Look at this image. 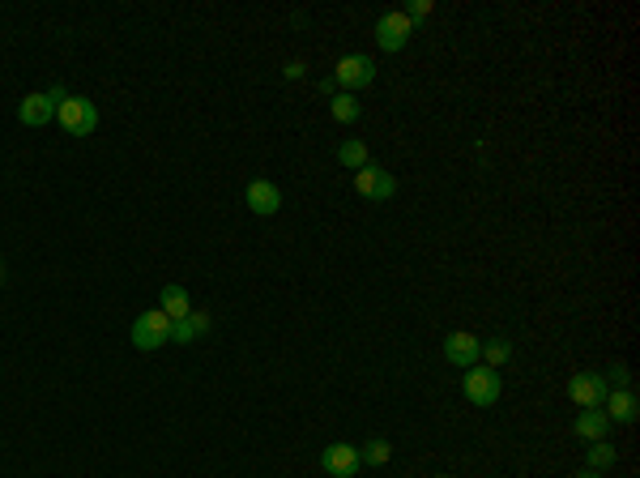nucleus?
<instances>
[{
	"label": "nucleus",
	"mask_w": 640,
	"mask_h": 478,
	"mask_svg": "<svg viewBox=\"0 0 640 478\" xmlns=\"http://www.w3.org/2000/svg\"><path fill=\"white\" fill-rule=\"evenodd\" d=\"M500 389H504V380H500V372H495V367H487V363L465 367V376H461V393H465V401H470V406H478V410L495 406V401H500Z\"/></svg>",
	"instance_id": "1"
},
{
	"label": "nucleus",
	"mask_w": 640,
	"mask_h": 478,
	"mask_svg": "<svg viewBox=\"0 0 640 478\" xmlns=\"http://www.w3.org/2000/svg\"><path fill=\"white\" fill-rule=\"evenodd\" d=\"M56 120L68 137H90L99 129V107L86 99V95H68L65 103H56Z\"/></svg>",
	"instance_id": "2"
},
{
	"label": "nucleus",
	"mask_w": 640,
	"mask_h": 478,
	"mask_svg": "<svg viewBox=\"0 0 640 478\" xmlns=\"http://www.w3.org/2000/svg\"><path fill=\"white\" fill-rule=\"evenodd\" d=\"M132 347L137 350H158L171 342V316L163 312V308H149V312H141L137 320H132Z\"/></svg>",
	"instance_id": "3"
},
{
	"label": "nucleus",
	"mask_w": 640,
	"mask_h": 478,
	"mask_svg": "<svg viewBox=\"0 0 640 478\" xmlns=\"http://www.w3.org/2000/svg\"><path fill=\"white\" fill-rule=\"evenodd\" d=\"M372 82H376V60L363 56V51L342 56L338 68H333V86H342L346 95H355V90H363V86H372Z\"/></svg>",
	"instance_id": "4"
},
{
	"label": "nucleus",
	"mask_w": 640,
	"mask_h": 478,
	"mask_svg": "<svg viewBox=\"0 0 640 478\" xmlns=\"http://www.w3.org/2000/svg\"><path fill=\"white\" fill-rule=\"evenodd\" d=\"M607 393H610V384L602 372H576V376L568 380V397H572L576 410H602Z\"/></svg>",
	"instance_id": "5"
},
{
	"label": "nucleus",
	"mask_w": 640,
	"mask_h": 478,
	"mask_svg": "<svg viewBox=\"0 0 640 478\" xmlns=\"http://www.w3.org/2000/svg\"><path fill=\"white\" fill-rule=\"evenodd\" d=\"M355 193H359L363 201H389L397 193L393 171H384L380 163H363L359 171H355Z\"/></svg>",
	"instance_id": "6"
},
{
	"label": "nucleus",
	"mask_w": 640,
	"mask_h": 478,
	"mask_svg": "<svg viewBox=\"0 0 640 478\" xmlns=\"http://www.w3.org/2000/svg\"><path fill=\"white\" fill-rule=\"evenodd\" d=\"M410 34H414V22L401 9H393V14H384L376 22V48L380 51H401L406 43H410Z\"/></svg>",
	"instance_id": "7"
},
{
	"label": "nucleus",
	"mask_w": 640,
	"mask_h": 478,
	"mask_svg": "<svg viewBox=\"0 0 640 478\" xmlns=\"http://www.w3.org/2000/svg\"><path fill=\"white\" fill-rule=\"evenodd\" d=\"M478 350H482V342H478V333H465V329H453L444 333V359L453 363V367H474L478 363Z\"/></svg>",
	"instance_id": "8"
},
{
	"label": "nucleus",
	"mask_w": 640,
	"mask_h": 478,
	"mask_svg": "<svg viewBox=\"0 0 640 478\" xmlns=\"http://www.w3.org/2000/svg\"><path fill=\"white\" fill-rule=\"evenodd\" d=\"M359 448L355 445H329L325 453H320V470H325L329 478H355L359 474Z\"/></svg>",
	"instance_id": "9"
},
{
	"label": "nucleus",
	"mask_w": 640,
	"mask_h": 478,
	"mask_svg": "<svg viewBox=\"0 0 640 478\" xmlns=\"http://www.w3.org/2000/svg\"><path fill=\"white\" fill-rule=\"evenodd\" d=\"M244 201H248V210H252V214L274 218L282 210V188L274 180H252L248 184V193H244Z\"/></svg>",
	"instance_id": "10"
},
{
	"label": "nucleus",
	"mask_w": 640,
	"mask_h": 478,
	"mask_svg": "<svg viewBox=\"0 0 640 478\" xmlns=\"http://www.w3.org/2000/svg\"><path fill=\"white\" fill-rule=\"evenodd\" d=\"M17 120L26 124V129H43L56 120V99H51L48 90L43 95H26V99L17 103Z\"/></svg>",
	"instance_id": "11"
},
{
	"label": "nucleus",
	"mask_w": 640,
	"mask_h": 478,
	"mask_svg": "<svg viewBox=\"0 0 640 478\" xmlns=\"http://www.w3.org/2000/svg\"><path fill=\"white\" fill-rule=\"evenodd\" d=\"M602 414H607V423H636L640 397L632 389H610L607 401H602Z\"/></svg>",
	"instance_id": "12"
},
{
	"label": "nucleus",
	"mask_w": 640,
	"mask_h": 478,
	"mask_svg": "<svg viewBox=\"0 0 640 478\" xmlns=\"http://www.w3.org/2000/svg\"><path fill=\"white\" fill-rule=\"evenodd\" d=\"M210 312H197V308H193V312L184 316V320H171V342H176V347H188V342H197L201 333H210Z\"/></svg>",
	"instance_id": "13"
},
{
	"label": "nucleus",
	"mask_w": 640,
	"mask_h": 478,
	"mask_svg": "<svg viewBox=\"0 0 640 478\" xmlns=\"http://www.w3.org/2000/svg\"><path fill=\"white\" fill-rule=\"evenodd\" d=\"M158 308H163L171 320H184V316L193 312V299H188V291H184L180 282H167L163 291H158Z\"/></svg>",
	"instance_id": "14"
},
{
	"label": "nucleus",
	"mask_w": 640,
	"mask_h": 478,
	"mask_svg": "<svg viewBox=\"0 0 640 478\" xmlns=\"http://www.w3.org/2000/svg\"><path fill=\"white\" fill-rule=\"evenodd\" d=\"M572 431L581 436V440H590V445H598V440H607L610 423H607V414H602V410H581V414L572 419Z\"/></svg>",
	"instance_id": "15"
},
{
	"label": "nucleus",
	"mask_w": 640,
	"mask_h": 478,
	"mask_svg": "<svg viewBox=\"0 0 640 478\" xmlns=\"http://www.w3.org/2000/svg\"><path fill=\"white\" fill-rule=\"evenodd\" d=\"M329 116L338 120V124H355V120L363 116V103L342 90V95H333V99H329Z\"/></svg>",
	"instance_id": "16"
},
{
	"label": "nucleus",
	"mask_w": 640,
	"mask_h": 478,
	"mask_svg": "<svg viewBox=\"0 0 640 478\" xmlns=\"http://www.w3.org/2000/svg\"><path fill=\"white\" fill-rule=\"evenodd\" d=\"M478 359L500 372V367L512 359V342H509V338H487V342H482V350H478Z\"/></svg>",
	"instance_id": "17"
},
{
	"label": "nucleus",
	"mask_w": 640,
	"mask_h": 478,
	"mask_svg": "<svg viewBox=\"0 0 640 478\" xmlns=\"http://www.w3.org/2000/svg\"><path fill=\"white\" fill-rule=\"evenodd\" d=\"M389 457H393V445H389L384 436H372V440L359 448V462L363 465H389Z\"/></svg>",
	"instance_id": "18"
},
{
	"label": "nucleus",
	"mask_w": 640,
	"mask_h": 478,
	"mask_svg": "<svg viewBox=\"0 0 640 478\" xmlns=\"http://www.w3.org/2000/svg\"><path fill=\"white\" fill-rule=\"evenodd\" d=\"M338 163H342L346 171H359V167L372 163V158H367V146H363L359 137H350V141H342V146H338Z\"/></svg>",
	"instance_id": "19"
},
{
	"label": "nucleus",
	"mask_w": 640,
	"mask_h": 478,
	"mask_svg": "<svg viewBox=\"0 0 640 478\" xmlns=\"http://www.w3.org/2000/svg\"><path fill=\"white\" fill-rule=\"evenodd\" d=\"M615 457H619V453H615V445L598 440V445H590V465H585V470H598V474H602L607 465H615Z\"/></svg>",
	"instance_id": "20"
},
{
	"label": "nucleus",
	"mask_w": 640,
	"mask_h": 478,
	"mask_svg": "<svg viewBox=\"0 0 640 478\" xmlns=\"http://www.w3.org/2000/svg\"><path fill=\"white\" fill-rule=\"evenodd\" d=\"M602 376H607L610 389H632V372H627L624 363H615V367H610V372H602Z\"/></svg>",
	"instance_id": "21"
},
{
	"label": "nucleus",
	"mask_w": 640,
	"mask_h": 478,
	"mask_svg": "<svg viewBox=\"0 0 640 478\" xmlns=\"http://www.w3.org/2000/svg\"><path fill=\"white\" fill-rule=\"evenodd\" d=\"M401 14L410 17V22H423V17H427V14H431V0H414L410 9H401Z\"/></svg>",
	"instance_id": "22"
},
{
	"label": "nucleus",
	"mask_w": 640,
	"mask_h": 478,
	"mask_svg": "<svg viewBox=\"0 0 640 478\" xmlns=\"http://www.w3.org/2000/svg\"><path fill=\"white\" fill-rule=\"evenodd\" d=\"M286 77H303V60H291V65H286Z\"/></svg>",
	"instance_id": "23"
},
{
	"label": "nucleus",
	"mask_w": 640,
	"mask_h": 478,
	"mask_svg": "<svg viewBox=\"0 0 640 478\" xmlns=\"http://www.w3.org/2000/svg\"><path fill=\"white\" fill-rule=\"evenodd\" d=\"M576 478H602V474H598V470H581V474H576Z\"/></svg>",
	"instance_id": "24"
},
{
	"label": "nucleus",
	"mask_w": 640,
	"mask_h": 478,
	"mask_svg": "<svg viewBox=\"0 0 640 478\" xmlns=\"http://www.w3.org/2000/svg\"><path fill=\"white\" fill-rule=\"evenodd\" d=\"M0 282H5V265H0Z\"/></svg>",
	"instance_id": "25"
}]
</instances>
